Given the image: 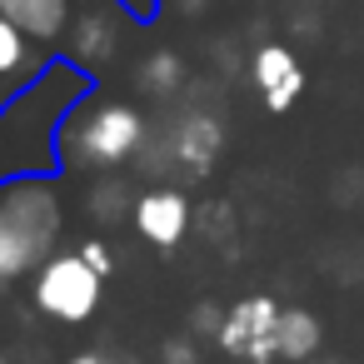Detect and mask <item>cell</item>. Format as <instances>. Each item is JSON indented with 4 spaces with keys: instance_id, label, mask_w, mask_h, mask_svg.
Here are the masks:
<instances>
[{
    "instance_id": "5bb4252c",
    "label": "cell",
    "mask_w": 364,
    "mask_h": 364,
    "mask_svg": "<svg viewBox=\"0 0 364 364\" xmlns=\"http://www.w3.org/2000/svg\"><path fill=\"white\" fill-rule=\"evenodd\" d=\"M130 195H125V185L115 180V170H105V180L95 185V195H90V210H95V220L100 225H110V220H120V215H130Z\"/></svg>"
},
{
    "instance_id": "7a4b0ae2",
    "label": "cell",
    "mask_w": 364,
    "mask_h": 364,
    "mask_svg": "<svg viewBox=\"0 0 364 364\" xmlns=\"http://www.w3.org/2000/svg\"><path fill=\"white\" fill-rule=\"evenodd\" d=\"M60 230H65L60 175L0 180V289L31 279L60 250Z\"/></svg>"
},
{
    "instance_id": "3957f363",
    "label": "cell",
    "mask_w": 364,
    "mask_h": 364,
    "mask_svg": "<svg viewBox=\"0 0 364 364\" xmlns=\"http://www.w3.org/2000/svg\"><path fill=\"white\" fill-rule=\"evenodd\" d=\"M145 140H150V125L130 100L90 90L85 105L65 120L60 160H65V175L70 170H120L145 150Z\"/></svg>"
},
{
    "instance_id": "ffe728a7",
    "label": "cell",
    "mask_w": 364,
    "mask_h": 364,
    "mask_svg": "<svg viewBox=\"0 0 364 364\" xmlns=\"http://www.w3.org/2000/svg\"><path fill=\"white\" fill-rule=\"evenodd\" d=\"M16 6H26V0H0V11H6V16H11Z\"/></svg>"
},
{
    "instance_id": "277c9868",
    "label": "cell",
    "mask_w": 364,
    "mask_h": 364,
    "mask_svg": "<svg viewBox=\"0 0 364 364\" xmlns=\"http://www.w3.org/2000/svg\"><path fill=\"white\" fill-rule=\"evenodd\" d=\"M100 294H105V274L90 269L80 250H55L31 274V304L55 324H85L100 309Z\"/></svg>"
},
{
    "instance_id": "d6986e66",
    "label": "cell",
    "mask_w": 364,
    "mask_h": 364,
    "mask_svg": "<svg viewBox=\"0 0 364 364\" xmlns=\"http://www.w3.org/2000/svg\"><path fill=\"white\" fill-rule=\"evenodd\" d=\"M170 6H175L180 16H205V6H210V0H170Z\"/></svg>"
},
{
    "instance_id": "9c48e42d",
    "label": "cell",
    "mask_w": 364,
    "mask_h": 364,
    "mask_svg": "<svg viewBox=\"0 0 364 364\" xmlns=\"http://www.w3.org/2000/svg\"><path fill=\"white\" fill-rule=\"evenodd\" d=\"M190 200L175 190V185H155V190H145V195H135V205H130V225H135V235L145 240V245H155V250H175L185 235H190Z\"/></svg>"
},
{
    "instance_id": "8992f818",
    "label": "cell",
    "mask_w": 364,
    "mask_h": 364,
    "mask_svg": "<svg viewBox=\"0 0 364 364\" xmlns=\"http://www.w3.org/2000/svg\"><path fill=\"white\" fill-rule=\"evenodd\" d=\"M220 150H225V125H220V115L205 110V105H190V110H180V115L170 120V130L160 135V155L150 150L145 165H150V175H155L160 165H175V170H185V175H210L215 160H220Z\"/></svg>"
},
{
    "instance_id": "ba28073f",
    "label": "cell",
    "mask_w": 364,
    "mask_h": 364,
    "mask_svg": "<svg viewBox=\"0 0 364 364\" xmlns=\"http://www.w3.org/2000/svg\"><path fill=\"white\" fill-rule=\"evenodd\" d=\"M250 80H255V90H259L264 110L284 115V110H294L299 95H304V60H299L289 46L264 41V46H255V55H250Z\"/></svg>"
},
{
    "instance_id": "2e32d148",
    "label": "cell",
    "mask_w": 364,
    "mask_h": 364,
    "mask_svg": "<svg viewBox=\"0 0 364 364\" xmlns=\"http://www.w3.org/2000/svg\"><path fill=\"white\" fill-rule=\"evenodd\" d=\"M75 250H80V255L90 259V269H100L105 279L115 274V255H110V245H105V240H85V245H75Z\"/></svg>"
},
{
    "instance_id": "ac0fdd59",
    "label": "cell",
    "mask_w": 364,
    "mask_h": 364,
    "mask_svg": "<svg viewBox=\"0 0 364 364\" xmlns=\"http://www.w3.org/2000/svg\"><path fill=\"white\" fill-rule=\"evenodd\" d=\"M65 364H120V359L105 354V349H85V354H75V359H65Z\"/></svg>"
},
{
    "instance_id": "52a82bcc",
    "label": "cell",
    "mask_w": 364,
    "mask_h": 364,
    "mask_svg": "<svg viewBox=\"0 0 364 364\" xmlns=\"http://www.w3.org/2000/svg\"><path fill=\"white\" fill-rule=\"evenodd\" d=\"M120 21H125V16H120L115 6H85V11H75L60 55H70L80 70H90V75L100 80V70L115 65V55H120V41H125Z\"/></svg>"
},
{
    "instance_id": "8fae6325",
    "label": "cell",
    "mask_w": 364,
    "mask_h": 364,
    "mask_svg": "<svg viewBox=\"0 0 364 364\" xmlns=\"http://www.w3.org/2000/svg\"><path fill=\"white\" fill-rule=\"evenodd\" d=\"M16 26L36 41V46H60L70 36V21H75V0H26V6L11 11Z\"/></svg>"
},
{
    "instance_id": "6da1fadb",
    "label": "cell",
    "mask_w": 364,
    "mask_h": 364,
    "mask_svg": "<svg viewBox=\"0 0 364 364\" xmlns=\"http://www.w3.org/2000/svg\"><path fill=\"white\" fill-rule=\"evenodd\" d=\"M90 90H95L90 70H80L70 55H50L31 80L0 95V180L65 175L60 135Z\"/></svg>"
},
{
    "instance_id": "9a60e30c",
    "label": "cell",
    "mask_w": 364,
    "mask_h": 364,
    "mask_svg": "<svg viewBox=\"0 0 364 364\" xmlns=\"http://www.w3.org/2000/svg\"><path fill=\"white\" fill-rule=\"evenodd\" d=\"M110 6H115L130 26H150V21H160V16L170 11V0H110Z\"/></svg>"
},
{
    "instance_id": "5b68a950",
    "label": "cell",
    "mask_w": 364,
    "mask_h": 364,
    "mask_svg": "<svg viewBox=\"0 0 364 364\" xmlns=\"http://www.w3.org/2000/svg\"><path fill=\"white\" fill-rule=\"evenodd\" d=\"M279 309L284 304H274V294H264V289L235 299L215 329V344L245 364H274L279 359Z\"/></svg>"
},
{
    "instance_id": "7c38bea8",
    "label": "cell",
    "mask_w": 364,
    "mask_h": 364,
    "mask_svg": "<svg viewBox=\"0 0 364 364\" xmlns=\"http://www.w3.org/2000/svg\"><path fill=\"white\" fill-rule=\"evenodd\" d=\"M185 75H190V65H185L180 50H150L140 60V70H135L140 90H150V95H180L185 90Z\"/></svg>"
},
{
    "instance_id": "30bf717a",
    "label": "cell",
    "mask_w": 364,
    "mask_h": 364,
    "mask_svg": "<svg viewBox=\"0 0 364 364\" xmlns=\"http://www.w3.org/2000/svg\"><path fill=\"white\" fill-rule=\"evenodd\" d=\"M46 60H50V50L36 46V41L16 26V16L0 11V95H11L21 80H31Z\"/></svg>"
},
{
    "instance_id": "4fadbf2b",
    "label": "cell",
    "mask_w": 364,
    "mask_h": 364,
    "mask_svg": "<svg viewBox=\"0 0 364 364\" xmlns=\"http://www.w3.org/2000/svg\"><path fill=\"white\" fill-rule=\"evenodd\" d=\"M319 349V319L309 309H279V359L304 364Z\"/></svg>"
},
{
    "instance_id": "e0dca14e",
    "label": "cell",
    "mask_w": 364,
    "mask_h": 364,
    "mask_svg": "<svg viewBox=\"0 0 364 364\" xmlns=\"http://www.w3.org/2000/svg\"><path fill=\"white\" fill-rule=\"evenodd\" d=\"M165 364H195V339H170L165 344Z\"/></svg>"
}]
</instances>
